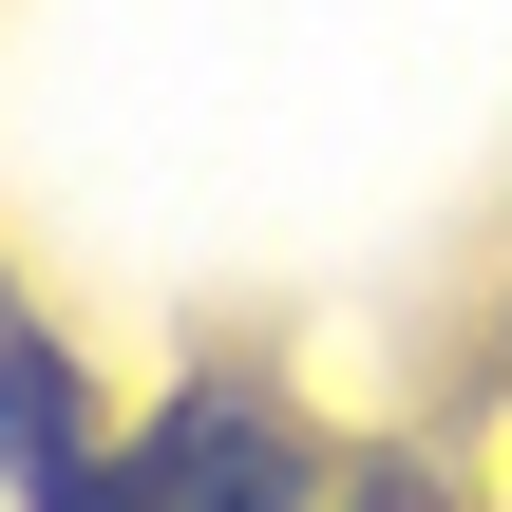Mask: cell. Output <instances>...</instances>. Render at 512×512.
<instances>
[{"mask_svg":"<svg viewBox=\"0 0 512 512\" xmlns=\"http://www.w3.org/2000/svg\"><path fill=\"white\" fill-rule=\"evenodd\" d=\"M57 456V342H0V475Z\"/></svg>","mask_w":512,"mask_h":512,"instance_id":"obj_1","label":"cell"}]
</instances>
